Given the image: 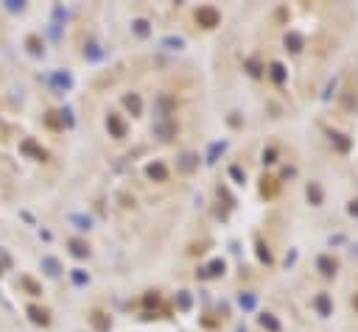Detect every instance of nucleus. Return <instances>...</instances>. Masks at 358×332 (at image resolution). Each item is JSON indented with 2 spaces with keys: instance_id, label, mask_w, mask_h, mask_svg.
Wrapping results in <instances>:
<instances>
[{
  "instance_id": "1",
  "label": "nucleus",
  "mask_w": 358,
  "mask_h": 332,
  "mask_svg": "<svg viewBox=\"0 0 358 332\" xmlns=\"http://www.w3.org/2000/svg\"><path fill=\"white\" fill-rule=\"evenodd\" d=\"M196 23H199L201 28H213V26H219V11L213 9V6H201V9L196 11Z\"/></svg>"
},
{
  "instance_id": "2",
  "label": "nucleus",
  "mask_w": 358,
  "mask_h": 332,
  "mask_svg": "<svg viewBox=\"0 0 358 332\" xmlns=\"http://www.w3.org/2000/svg\"><path fill=\"white\" fill-rule=\"evenodd\" d=\"M28 313L34 315V321H36V324H48V313H45V310H39V307H31Z\"/></svg>"
},
{
  "instance_id": "3",
  "label": "nucleus",
  "mask_w": 358,
  "mask_h": 332,
  "mask_svg": "<svg viewBox=\"0 0 358 332\" xmlns=\"http://www.w3.org/2000/svg\"><path fill=\"white\" fill-rule=\"evenodd\" d=\"M149 176H151V179H154V176H157V179H165L168 173H165V168H163V165H151V168H149Z\"/></svg>"
},
{
  "instance_id": "4",
  "label": "nucleus",
  "mask_w": 358,
  "mask_h": 332,
  "mask_svg": "<svg viewBox=\"0 0 358 332\" xmlns=\"http://www.w3.org/2000/svg\"><path fill=\"white\" fill-rule=\"evenodd\" d=\"M23 285H26V288L31 290V296H36V293H39V288H36V285H34L31 279H28V276H23Z\"/></svg>"
},
{
  "instance_id": "5",
  "label": "nucleus",
  "mask_w": 358,
  "mask_h": 332,
  "mask_svg": "<svg viewBox=\"0 0 358 332\" xmlns=\"http://www.w3.org/2000/svg\"><path fill=\"white\" fill-rule=\"evenodd\" d=\"M319 265L325 268V273H333V271H336V263H330V260H319Z\"/></svg>"
},
{
  "instance_id": "6",
  "label": "nucleus",
  "mask_w": 358,
  "mask_h": 332,
  "mask_svg": "<svg viewBox=\"0 0 358 332\" xmlns=\"http://www.w3.org/2000/svg\"><path fill=\"white\" fill-rule=\"evenodd\" d=\"M350 210H353V215L358 212V201H353V207H350Z\"/></svg>"
}]
</instances>
